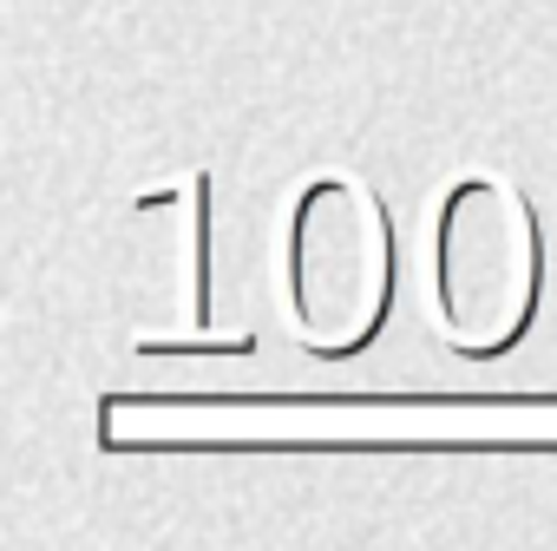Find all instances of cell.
<instances>
[{
	"label": "cell",
	"mask_w": 557,
	"mask_h": 551,
	"mask_svg": "<svg viewBox=\"0 0 557 551\" xmlns=\"http://www.w3.org/2000/svg\"><path fill=\"white\" fill-rule=\"evenodd\" d=\"M99 440L132 446H557V394L537 401H400V394H329V401H145L112 394Z\"/></svg>",
	"instance_id": "cell-1"
},
{
	"label": "cell",
	"mask_w": 557,
	"mask_h": 551,
	"mask_svg": "<svg viewBox=\"0 0 557 551\" xmlns=\"http://www.w3.org/2000/svg\"><path fill=\"white\" fill-rule=\"evenodd\" d=\"M537 223L498 177H466L440 210V322L472 362L505 355L537 316Z\"/></svg>",
	"instance_id": "cell-2"
},
{
	"label": "cell",
	"mask_w": 557,
	"mask_h": 551,
	"mask_svg": "<svg viewBox=\"0 0 557 551\" xmlns=\"http://www.w3.org/2000/svg\"><path fill=\"white\" fill-rule=\"evenodd\" d=\"M289 283L302 342L315 355H355L381 335L394 296V236L374 191L355 177H322L296 204L289 236Z\"/></svg>",
	"instance_id": "cell-3"
}]
</instances>
